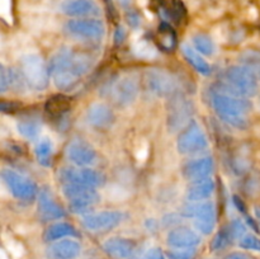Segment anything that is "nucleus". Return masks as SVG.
<instances>
[{"mask_svg": "<svg viewBox=\"0 0 260 259\" xmlns=\"http://www.w3.org/2000/svg\"><path fill=\"white\" fill-rule=\"evenodd\" d=\"M192 43L194 50H197L203 56H212L216 51V46L212 38L205 33H198V35L193 36Z\"/></svg>", "mask_w": 260, "mask_h": 259, "instance_id": "28", "label": "nucleus"}, {"mask_svg": "<svg viewBox=\"0 0 260 259\" xmlns=\"http://www.w3.org/2000/svg\"><path fill=\"white\" fill-rule=\"evenodd\" d=\"M240 60L243 65L249 66V68H253V66H259L260 68V51H245L244 53H241Z\"/></svg>", "mask_w": 260, "mask_h": 259, "instance_id": "34", "label": "nucleus"}, {"mask_svg": "<svg viewBox=\"0 0 260 259\" xmlns=\"http://www.w3.org/2000/svg\"><path fill=\"white\" fill-rule=\"evenodd\" d=\"M62 193L74 213L88 212L101 200L98 190L88 185L62 184Z\"/></svg>", "mask_w": 260, "mask_h": 259, "instance_id": "6", "label": "nucleus"}, {"mask_svg": "<svg viewBox=\"0 0 260 259\" xmlns=\"http://www.w3.org/2000/svg\"><path fill=\"white\" fill-rule=\"evenodd\" d=\"M196 248H188V249H174V250L168 251L167 256L168 259H194Z\"/></svg>", "mask_w": 260, "mask_h": 259, "instance_id": "35", "label": "nucleus"}, {"mask_svg": "<svg viewBox=\"0 0 260 259\" xmlns=\"http://www.w3.org/2000/svg\"><path fill=\"white\" fill-rule=\"evenodd\" d=\"M20 71L28 88L33 90H45L50 81V69L37 53H27L20 58Z\"/></svg>", "mask_w": 260, "mask_h": 259, "instance_id": "4", "label": "nucleus"}, {"mask_svg": "<svg viewBox=\"0 0 260 259\" xmlns=\"http://www.w3.org/2000/svg\"><path fill=\"white\" fill-rule=\"evenodd\" d=\"M114 119L116 117H114L113 109L106 103L96 102V103L90 104L86 111V121L95 128H108L113 124Z\"/></svg>", "mask_w": 260, "mask_h": 259, "instance_id": "19", "label": "nucleus"}, {"mask_svg": "<svg viewBox=\"0 0 260 259\" xmlns=\"http://www.w3.org/2000/svg\"><path fill=\"white\" fill-rule=\"evenodd\" d=\"M225 259H250V258L243 253H233V254H230V255L226 256Z\"/></svg>", "mask_w": 260, "mask_h": 259, "instance_id": "44", "label": "nucleus"}, {"mask_svg": "<svg viewBox=\"0 0 260 259\" xmlns=\"http://www.w3.org/2000/svg\"><path fill=\"white\" fill-rule=\"evenodd\" d=\"M91 66L93 57L89 53L61 48L52 56L48 69L56 88L69 91L76 88L80 79L89 73Z\"/></svg>", "mask_w": 260, "mask_h": 259, "instance_id": "1", "label": "nucleus"}, {"mask_svg": "<svg viewBox=\"0 0 260 259\" xmlns=\"http://www.w3.org/2000/svg\"><path fill=\"white\" fill-rule=\"evenodd\" d=\"M104 2V5H106L107 8V12H108L109 17L111 18H116L117 17V10H116V7H114L113 4V0H103Z\"/></svg>", "mask_w": 260, "mask_h": 259, "instance_id": "42", "label": "nucleus"}, {"mask_svg": "<svg viewBox=\"0 0 260 259\" xmlns=\"http://www.w3.org/2000/svg\"><path fill=\"white\" fill-rule=\"evenodd\" d=\"M38 213L40 217L45 221H55L65 217V211L63 208L56 202L53 198L52 192L50 188L43 187L38 192Z\"/></svg>", "mask_w": 260, "mask_h": 259, "instance_id": "17", "label": "nucleus"}, {"mask_svg": "<svg viewBox=\"0 0 260 259\" xmlns=\"http://www.w3.org/2000/svg\"><path fill=\"white\" fill-rule=\"evenodd\" d=\"M3 182L17 200L30 202L38 196V188L32 179L13 169H3L0 173Z\"/></svg>", "mask_w": 260, "mask_h": 259, "instance_id": "11", "label": "nucleus"}, {"mask_svg": "<svg viewBox=\"0 0 260 259\" xmlns=\"http://www.w3.org/2000/svg\"><path fill=\"white\" fill-rule=\"evenodd\" d=\"M215 189V180L211 179V178L205 180H200V182H194L188 188L187 200L189 202H202V201H207L213 195Z\"/></svg>", "mask_w": 260, "mask_h": 259, "instance_id": "23", "label": "nucleus"}, {"mask_svg": "<svg viewBox=\"0 0 260 259\" xmlns=\"http://www.w3.org/2000/svg\"><path fill=\"white\" fill-rule=\"evenodd\" d=\"M124 37H126V30H124L123 27H118L114 32V41L116 43H122L123 42Z\"/></svg>", "mask_w": 260, "mask_h": 259, "instance_id": "43", "label": "nucleus"}, {"mask_svg": "<svg viewBox=\"0 0 260 259\" xmlns=\"http://www.w3.org/2000/svg\"><path fill=\"white\" fill-rule=\"evenodd\" d=\"M9 69H7L2 62H0V93L7 91L8 89H9Z\"/></svg>", "mask_w": 260, "mask_h": 259, "instance_id": "38", "label": "nucleus"}, {"mask_svg": "<svg viewBox=\"0 0 260 259\" xmlns=\"http://www.w3.org/2000/svg\"><path fill=\"white\" fill-rule=\"evenodd\" d=\"M170 12H173L175 19H182L187 14V10H185L184 4H183L180 0H173V8Z\"/></svg>", "mask_w": 260, "mask_h": 259, "instance_id": "40", "label": "nucleus"}, {"mask_svg": "<svg viewBox=\"0 0 260 259\" xmlns=\"http://www.w3.org/2000/svg\"><path fill=\"white\" fill-rule=\"evenodd\" d=\"M160 32V45L165 51H173L177 45V38H175L174 30L172 29L169 24L162 23L159 28Z\"/></svg>", "mask_w": 260, "mask_h": 259, "instance_id": "30", "label": "nucleus"}, {"mask_svg": "<svg viewBox=\"0 0 260 259\" xmlns=\"http://www.w3.org/2000/svg\"><path fill=\"white\" fill-rule=\"evenodd\" d=\"M178 151L183 155L200 154L208 147V139L206 132L196 119H192L178 136Z\"/></svg>", "mask_w": 260, "mask_h": 259, "instance_id": "9", "label": "nucleus"}, {"mask_svg": "<svg viewBox=\"0 0 260 259\" xmlns=\"http://www.w3.org/2000/svg\"><path fill=\"white\" fill-rule=\"evenodd\" d=\"M63 14L73 18L94 17L99 14V8L93 0H66L61 4Z\"/></svg>", "mask_w": 260, "mask_h": 259, "instance_id": "21", "label": "nucleus"}, {"mask_svg": "<svg viewBox=\"0 0 260 259\" xmlns=\"http://www.w3.org/2000/svg\"><path fill=\"white\" fill-rule=\"evenodd\" d=\"M131 259H167V256L159 248H152L141 255H132Z\"/></svg>", "mask_w": 260, "mask_h": 259, "instance_id": "37", "label": "nucleus"}, {"mask_svg": "<svg viewBox=\"0 0 260 259\" xmlns=\"http://www.w3.org/2000/svg\"><path fill=\"white\" fill-rule=\"evenodd\" d=\"M126 213L122 211H102V212L88 213L83 217V226L89 231L99 233V231H108L117 228L123 222Z\"/></svg>", "mask_w": 260, "mask_h": 259, "instance_id": "14", "label": "nucleus"}, {"mask_svg": "<svg viewBox=\"0 0 260 259\" xmlns=\"http://www.w3.org/2000/svg\"><path fill=\"white\" fill-rule=\"evenodd\" d=\"M258 89V76L253 69L245 65H235L223 71L222 83L218 84V88L215 90L243 98H251L256 95Z\"/></svg>", "mask_w": 260, "mask_h": 259, "instance_id": "3", "label": "nucleus"}, {"mask_svg": "<svg viewBox=\"0 0 260 259\" xmlns=\"http://www.w3.org/2000/svg\"><path fill=\"white\" fill-rule=\"evenodd\" d=\"M233 240H234V238H233V235H231L230 230H229V226H228V228L222 229V230H220L217 234H216L215 238H213V240H212V243H211V249H212V250H216V251L222 250V249H225L226 246H228Z\"/></svg>", "mask_w": 260, "mask_h": 259, "instance_id": "31", "label": "nucleus"}, {"mask_svg": "<svg viewBox=\"0 0 260 259\" xmlns=\"http://www.w3.org/2000/svg\"><path fill=\"white\" fill-rule=\"evenodd\" d=\"M183 216L194 220V226L203 235H210L216 226V207L211 201L189 202L182 211Z\"/></svg>", "mask_w": 260, "mask_h": 259, "instance_id": "10", "label": "nucleus"}, {"mask_svg": "<svg viewBox=\"0 0 260 259\" xmlns=\"http://www.w3.org/2000/svg\"><path fill=\"white\" fill-rule=\"evenodd\" d=\"M78 230L74 228L73 225L68 222H56L53 225L48 226L47 230L45 231V238L46 241H57L61 240V239H66V238H75L78 236Z\"/></svg>", "mask_w": 260, "mask_h": 259, "instance_id": "25", "label": "nucleus"}, {"mask_svg": "<svg viewBox=\"0 0 260 259\" xmlns=\"http://www.w3.org/2000/svg\"><path fill=\"white\" fill-rule=\"evenodd\" d=\"M58 177L62 184H80L94 188L103 185L106 182V177L91 168H62Z\"/></svg>", "mask_w": 260, "mask_h": 259, "instance_id": "13", "label": "nucleus"}, {"mask_svg": "<svg viewBox=\"0 0 260 259\" xmlns=\"http://www.w3.org/2000/svg\"><path fill=\"white\" fill-rule=\"evenodd\" d=\"M36 157L42 167H51L52 164L53 145L50 139H42L36 146Z\"/></svg>", "mask_w": 260, "mask_h": 259, "instance_id": "27", "label": "nucleus"}, {"mask_svg": "<svg viewBox=\"0 0 260 259\" xmlns=\"http://www.w3.org/2000/svg\"><path fill=\"white\" fill-rule=\"evenodd\" d=\"M66 32L73 37L85 41L102 40L106 35V27L96 18H74L66 22Z\"/></svg>", "mask_w": 260, "mask_h": 259, "instance_id": "12", "label": "nucleus"}, {"mask_svg": "<svg viewBox=\"0 0 260 259\" xmlns=\"http://www.w3.org/2000/svg\"><path fill=\"white\" fill-rule=\"evenodd\" d=\"M80 251L81 246L79 241L73 238H66L50 244L46 249V256L48 259H75Z\"/></svg>", "mask_w": 260, "mask_h": 259, "instance_id": "20", "label": "nucleus"}, {"mask_svg": "<svg viewBox=\"0 0 260 259\" xmlns=\"http://www.w3.org/2000/svg\"><path fill=\"white\" fill-rule=\"evenodd\" d=\"M17 128H18V132H19L23 137L33 140L40 135L41 124L40 122L36 121V119L25 118V119H20V121L18 122Z\"/></svg>", "mask_w": 260, "mask_h": 259, "instance_id": "29", "label": "nucleus"}, {"mask_svg": "<svg viewBox=\"0 0 260 259\" xmlns=\"http://www.w3.org/2000/svg\"><path fill=\"white\" fill-rule=\"evenodd\" d=\"M127 20H128L129 25H132V27H137V25L140 24L139 14H137L136 12H134V10L127 13Z\"/></svg>", "mask_w": 260, "mask_h": 259, "instance_id": "41", "label": "nucleus"}, {"mask_svg": "<svg viewBox=\"0 0 260 259\" xmlns=\"http://www.w3.org/2000/svg\"><path fill=\"white\" fill-rule=\"evenodd\" d=\"M182 52L183 55H184L185 60L188 61V63H189L197 73H200L201 75H210L211 71H212V68H211L210 63L205 60L203 55H201L197 50H194L193 46L183 45Z\"/></svg>", "mask_w": 260, "mask_h": 259, "instance_id": "24", "label": "nucleus"}, {"mask_svg": "<svg viewBox=\"0 0 260 259\" xmlns=\"http://www.w3.org/2000/svg\"><path fill=\"white\" fill-rule=\"evenodd\" d=\"M20 103L12 101H0V113H14L20 108Z\"/></svg>", "mask_w": 260, "mask_h": 259, "instance_id": "39", "label": "nucleus"}, {"mask_svg": "<svg viewBox=\"0 0 260 259\" xmlns=\"http://www.w3.org/2000/svg\"><path fill=\"white\" fill-rule=\"evenodd\" d=\"M239 245L245 250H253L259 251L260 253V239L258 236L251 235V234H246L239 241Z\"/></svg>", "mask_w": 260, "mask_h": 259, "instance_id": "33", "label": "nucleus"}, {"mask_svg": "<svg viewBox=\"0 0 260 259\" xmlns=\"http://www.w3.org/2000/svg\"><path fill=\"white\" fill-rule=\"evenodd\" d=\"M106 91L107 96L117 107L126 108L136 101L140 91V83L136 76L121 75L108 84Z\"/></svg>", "mask_w": 260, "mask_h": 259, "instance_id": "5", "label": "nucleus"}, {"mask_svg": "<svg viewBox=\"0 0 260 259\" xmlns=\"http://www.w3.org/2000/svg\"><path fill=\"white\" fill-rule=\"evenodd\" d=\"M229 230L234 239H241L244 235H246V226L240 220H234L229 226Z\"/></svg>", "mask_w": 260, "mask_h": 259, "instance_id": "36", "label": "nucleus"}, {"mask_svg": "<svg viewBox=\"0 0 260 259\" xmlns=\"http://www.w3.org/2000/svg\"><path fill=\"white\" fill-rule=\"evenodd\" d=\"M167 126L169 132H177L183 130L193 116V103L183 94L177 93L168 98Z\"/></svg>", "mask_w": 260, "mask_h": 259, "instance_id": "8", "label": "nucleus"}, {"mask_svg": "<svg viewBox=\"0 0 260 259\" xmlns=\"http://www.w3.org/2000/svg\"><path fill=\"white\" fill-rule=\"evenodd\" d=\"M259 78H260V69H259Z\"/></svg>", "mask_w": 260, "mask_h": 259, "instance_id": "45", "label": "nucleus"}, {"mask_svg": "<svg viewBox=\"0 0 260 259\" xmlns=\"http://www.w3.org/2000/svg\"><path fill=\"white\" fill-rule=\"evenodd\" d=\"M213 159L210 156L197 157L185 163L182 168L183 177L190 183L200 182L210 178L213 172Z\"/></svg>", "mask_w": 260, "mask_h": 259, "instance_id": "16", "label": "nucleus"}, {"mask_svg": "<svg viewBox=\"0 0 260 259\" xmlns=\"http://www.w3.org/2000/svg\"><path fill=\"white\" fill-rule=\"evenodd\" d=\"M167 241L169 246L174 249L196 248L201 244V236L193 229L187 226H178L169 231Z\"/></svg>", "mask_w": 260, "mask_h": 259, "instance_id": "18", "label": "nucleus"}, {"mask_svg": "<svg viewBox=\"0 0 260 259\" xmlns=\"http://www.w3.org/2000/svg\"><path fill=\"white\" fill-rule=\"evenodd\" d=\"M134 51L139 57L142 58H154L157 55L156 48L146 40H142L140 42L135 43Z\"/></svg>", "mask_w": 260, "mask_h": 259, "instance_id": "32", "label": "nucleus"}, {"mask_svg": "<svg viewBox=\"0 0 260 259\" xmlns=\"http://www.w3.org/2000/svg\"><path fill=\"white\" fill-rule=\"evenodd\" d=\"M211 104L221 119L236 128L245 130L249 126L246 114L251 111L253 104L248 98L233 95L213 89L211 94Z\"/></svg>", "mask_w": 260, "mask_h": 259, "instance_id": "2", "label": "nucleus"}, {"mask_svg": "<svg viewBox=\"0 0 260 259\" xmlns=\"http://www.w3.org/2000/svg\"><path fill=\"white\" fill-rule=\"evenodd\" d=\"M144 81L147 90L159 98H170L179 93L177 78L164 69H147L144 73Z\"/></svg>", "mask_w": 260, "mask_h": 259, "instance_id": "7", "label": "nucleus"}, {"mask_svg": "<svg viewBox=\"0 0 260 259\" xmlns=\"http://www.w3.org/2000/svg\"><path fill=\"white\" fill-rule=\"evenodd\" d=\"M70 109V101L63 95H55L46 103V112L52 118H61Z\"/></svg>", "mask_w": 260, "mask_h": 259, "instance_id": "26", "label": "nucleus"}, {"mask_svg": "<svg viewBox=\"0 0 260 259\" xmlns=\"http://www.w3.org/2000/svg\"><path fill=\"white\" fill-rule=\"evenodd\" d=\"M66 156L75 167L90 168L98 159L95 149L84 140H73L66 147Z\"/></svg>", "mask_w": 260, "mask_h": 259, "instance_id": "15", "label": "nucleus"}, {"mask_svg": "<svg viewBox=\"0 0 260 259\" xmlns=\"http://www.w3.org/2000/svg\"><path fill=\"white\" fill-rule=\"evenodd\" d=\"M103 249L108 255L116 259L131 258L135 253V243L131 239L113 236L104 241Z\"/></svg>", "mask_w": 260, "mask_h": 259, "instance_id": "22", "label": "nucleus"}]
</instances>
